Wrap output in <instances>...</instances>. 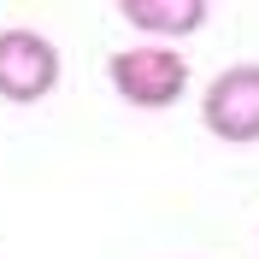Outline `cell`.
<instances>
[{
  "label": "cell",
  "mask_w": 259,
  "mask_h": 259,
  "mask_svg": "<svg viewBox=\"0 0 259 259\" xmlns=\"http://www.w3.org/2000/svg\"><path fill=\"white\" fill-rule=\"evenodd\" d=\"M200 124L218 142H259V65H224L200 95Z\"/></svg>",
  "instance_id": "3"
},
{
  "label": "cell",
  "mask_w": 259,
  "mask_h": 259,
  "mask_svg": "<svg viewBox=\"0 0 259 259\" xmlns=\"http://www.w3.org/2000/svg\"><path fill=\"white\" fill-rule=\"evenodd\" d=\"M59 89V48L41 30H0V100L12 106H35Z\"/></svg>",
  "instance_id": "2"
},
{
  "label": "cell",
  "mask_w": 259,
  "mask_h": 259,
  "mask_svg": "<svg viewBox=\"0 0 259 259\" xmlns=\"http://www.w3.org/2000/svg\"><path fill=\"white\" fill-rule=\"evenodd\" d=\"M118 18L124 24H136V30H147V35H194L200 24L212 18V6L206 0H118Z\"/></svg>",
  "instance_id": "4"
},
{
  "label": "cell",
  "mask_w": 259,
  "mask_h": 259,
  "mask_svg": "<svg viewBox=\"0 0 259 259\" xmlns=\"http://www.w3.org/2000/svg\"><path fill=\"white\" fill-rule=\"evenodd\" d=\"M106 82L136 112H165L189 89V65H183L177 48H118L106 59Z\"/></svg>",
  "instance_id": "1"
}]
</instances>
